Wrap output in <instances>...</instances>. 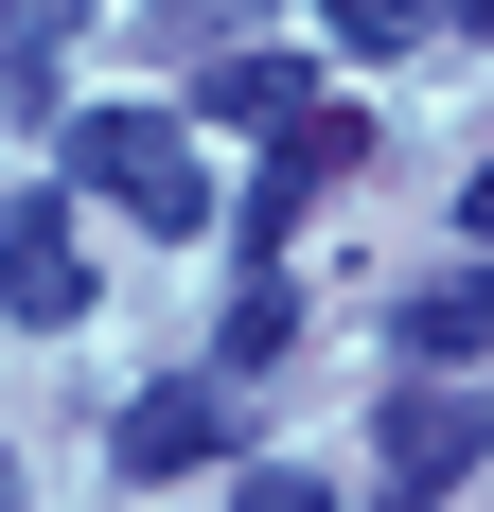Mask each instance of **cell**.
<instances>
[{
	"instance_id": "14",
	"label": "cell",
	"mask_w": 494,
	"mask_h": 512,
	"mask_svg": "<svg viewBox=\"0 0 494 512\" xmlns=\"http://www.w3.org/2000/svg\"><path fill=\"white\" fill-rule=\"evenodd\" d=\"M36 18H71V0H36Z\"/></svg>"
},
{
	"instance_id": "4",
	"label": "cell",
	"mask_w": 494,
	"mask_h": 512,
	"mask_svg": "<svg viewBox=\"0 0 494 512\" xmlns=\"http://www.w3.org/2000/svg\"><path fill=\"white\" fill-rule=\"evenodd\" d=\"M477 442H494V407H477V389H406L371 460H389V495H406V512H442L459 477H477Z\"/></svg>"
},
{
	"instance_id": "11",
	"label": "cell",
	"mask_w": 494,
	"mask_h": 512,
	"mask_svg": "<svg viewBox=\"0 0 494 512\" xmlns=\"http://www.w3.org/2000/svg\"><path fill=\"white\" fill-rule=\"evenodd\" d=\"M459 212H477V248H494V159H477V195H459Z\"/></svg>"
},
{
	"instance_id": "8",
	"label": "cell",
	"mask_w": 494,
	"mask_h": 512,
	"mask_svg": "<svg viewBox=\"0 0 494 512\" xmlns=\"http://www.w3.org/2000/svg\"><path fill=\"white\" fill-rule=\"evenodd\" d=\"M283 336H300V301H283V283H247V301H230V371H265Z\"/></svg>"
},
{
	"instance_id": "7",
	"label": "cell",
	"mask_w": 494,
	"mask_h": 512,
	"mask_svg": "<svg viewBox=\"0 0 494 512\" xmlns=\"http://www.w3.org/2000/svg\"><path fill=\"white\" fill-rule=\"evenodd\" d=\"M247 18H265V0H142L159 53H247Z\"/></svg>"
},
{
	"instance_id": "2",
	"label": "cell",
	"mask_w": 494,
	"mask_h": 512,
	"mask_svg": "<svg viewBox=\"0 0 494 512\" xmlns=\"http://www.w3.org/2000/svg\"><path fill=\"white\" fill-rule=\"evenodd\" d=\"M0 318H36V336L89 318V230H71V195H18V212H0Z\"/></svg>"
},
{
	"instance_id": "13",
	"label": "cell",
	"mask_w": 494,
	"mask_h": 512,
	"mask_svg": "<svg viewBox=\"0 0 494 512\" xmlns=\"http://www.w3.org/2000/svg\"><path fill=\"white\" fill-rule=\"evenodd\" d=\"M0 512H18V460H0Z\"/></svg>"
},
{
	"instance_id": "10",
	"label": "cell",
	"mask_w": 494,
	"mask_h": 512,
	"mask_svg": "<svg viewBox=\"0 0 494 512\" xmlns=\"http://www.w3.org/2000/svg\"><path fill=\"white\" fill-rule=\"evenodd\" d=\"M318 18H336L353 53H406V36H424V0H318Z\"/></svg>"
},
{
	"instance_id": "9",
	"label": "cell",
	"mask_w": 494,
	"mask_h": 512,
	"mask_svg": "<svg viewBox=\"0 0 494 512\" xmlns=\"http://www.w3.org/2000/svg\"><path fill=\"white\" fill-rule=\"evenodd\" d=\"M230 512H336V477H318V460H247V495Z\"/></svg>"
},
{
	"instance_id": "5",
	"label": "cell",
	"mask_w": 494,
	"mask_h": 512,
	"mask_svg": "<svg viewBox=\"0 0 494 512\" xmlns=\"http://www.w3.org/2000/svg\"><path fill=\"white\" fill-rule=\"evenodd\" d=\"M318 71H283V53H212V124H265V142H300V124H318Z\"/></svg>"
},
{
	"instance_id": "1",
	"label": "cell",
	"mask_w": 494,
	"mask_h": 512,
	"mask_svg": "<svg viewBox=\"0 0 494 512\" xmlns=\"http://www.w3.org/2000/svg\"><path fill=\"white\" fill-rule=\"evenodd\" d=\"M71 177H89L106 212H142V230H212L195 124H159V106H89V124H71Z\"/></svg>"
},
{
	"instance_id": "6",
	"label": "cell",
	"mask_w": 494,
	"mask_h": 512,
	"mask_svg": "<svg viewBox=\"0 0 494 512\" xmlns=\"http://www.w3.org/2000/svg\"><path fill=\"white\" fill-rule=\"evenodd\" d=\"M477 336H494V265H459V283H424V301H406V371L477 354Z\"/></svg>"
},
{
	"instance_id": "3",
	"label": "cell",
	"mask_w": 494,
	"mask_h": 512,
	"mask_svg": "<svg viewBox=\"0 0 494 512\" xmlns=\"http://www.w3.org/2000/svg\"><path fill=\"white\" fill-rule=\"evenodd\" d=\"M195 460H247L230 371H177V389H142V407H124V477H195Z\"/></svg>"
},
{
	"instance_id": "12",
	"label": "cell",
	"mask_w": 494,
	"mask_h": 512,
	"mask_svg": "<svg viewBox=\"0 0 494 512\" xmlns=\"http://www.w3.org/2000/svg\"><path fill=\"white\" fill-rule=\"evenodd\" d=\"M459 36H494V0H459Z\"/></svg>"
}]
</instances>
